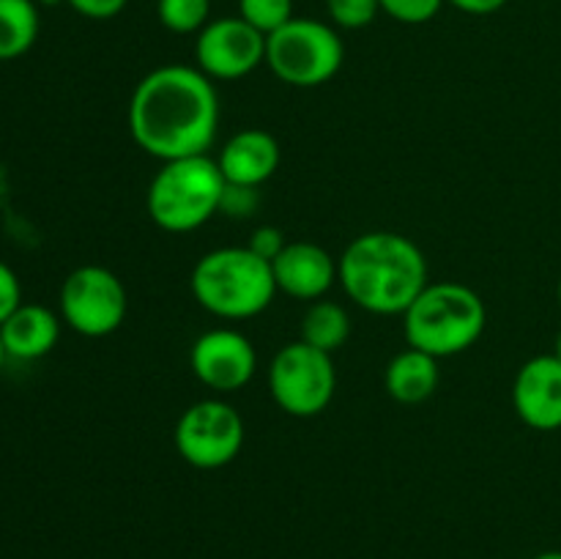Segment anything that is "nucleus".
<instances>
[{
    "label": "nucleus",
    "instance_id": "nucleus-1",
    "mask_svg": "<svg viewBox=\"0 0 561 559\" xmlns=\"http://www.w3.org/2000/svg\"><path fill=\"white\" fill-rule=\"evenodd\" d=\"M217 126V88L195 66H159L137 82L129 99L131 137L162 162L208 153Z\"/></svg>",
    "mask_w": 561,
    "mask_h": 559
},
{
    "label": "nucleus",
    "instance_id": "nucleus-2",
    "mask_svg": "<svg viewBox=\"0 0 561 559\" xmlns=\"http://www.w3.org/2000/svg\"><path fill=\"white\" fill-rule=\"evenodd\" d=\"M348 299L373 316H403L427 285L420 247L392 230H370L351 241L337 261Z\"/></svg>",
    "mask_w": 561,
    "mask_h": 559
},
{
    "label": "nucleus",
    "instance_id": "nucleus-3",
    "mask_svg": "<svg viewBox=\"0 0 561 559\" xmlns=\"http://www.w3.org/2000/svg\"><path fill=\"white\" fill-rule=\"evenodd\" d=\"M190 285L197 305L225 321L261 316L277 294L272 263L257 258L250 247L206 252L192 269Z\"/></svg>",
    "mask_w": 561,
    "mask_h": 559
},
{
    "label": "nucleus",
    "instance_id": "nucleus-4",
    "mask_svg": "<svg viewBox=\"0 0 561 559\" xmlns=\"http://www.w3.org/2000/svg\"><path fill=\"white\" fill-rule=\"evenodd\" d=\"M488 310L482 296L463 283H427L403 312V332L411 349L444 360L469 351L482 338Z\"/></svg>",
    "mask_w": 561,
    "mask_h": 559
},
{
    "label": "nucleus",
    "instance_id": "nucleus-5",
    "mask_svg": "<svg viewBox=\"0 0 561 559\" xmlns=\"http://www.w3.org/2000/svg\"><path fill=\"white\" fill-rule=\"evenodd\" d=\"M225 186L228 181L208 153L170 159L148 184V217L168 233H190L219 214Z\"/></svg>",
    "mask_w": 561,
    "mask_h": 559
},
{
    "label": "nucleus",
    "instance_id": "nucleus-6",
    "mask_svg": "<svg viewBox=\"0 0 561 559\" xmlns=\"http://www.w3.org/2000/svg\"><path fill=\"white\" fill-rule=\"evenodd\" d=\"M345 58L340 33L310 16H294L266 36V66L294 88H318L334 80Z\"/></svg>",
    "mask_w": 561,
    "mask_h": 559
},
{
    "label": "nucleus",
    "instance_id": "nucleus-7",
    "mask_svg": "<svg viewBox=\"0 0 561 559\" xmlns=\"http://www.w3.org/2000/svg\"><path fill=\"white\" fill-rule=\"evenodd\" d=\"M337 389L332 354L305 340L283 345L268 365V392L290 417H318L332 403Z\"/></svg>",
    "mask_w": 561,
    "mask_h": 559
},
{
    "label": "nucleus",
    "instance_id": "nucleus-8",
    "mask_svg": "<svg viewBox=\"0 0 561 559\" xmlns=\"http://www.w3.org/2000/svg\"><path fill=\"white\" fill-rule=\"evenodd\" d=\"M129 296L118 274L88 263L60 285V318L82 338H107L124 323Z\"/></svg>",
    "mask_w": 561,
    "mask_h": 559
},
{
    "label": "nucleus",
    "instance_id": "nucleus-9",
    "mask_svg": "<svg viewBox=\"0 0 561 559\" xmlns=\"http://www.w3.org/2000/svg\"><path fill=\"white\" fill-rule=\"evenodd\" d=\"M173 442L181 458L195 469H222L244 447V420L225 400H197L175 422Z\"/></svg>",
    "mask_w": 561,
    "mask_h": 559
},
{
    "label": "nucleus",
    "instance_id": "nucleus-10",
    "mask_svg": "<svg viewBox=\"0 0 561 559\" xmlns=\"http://www.w3.org/2000/svg\"><path fill=\"white\" fill-rule=\"evenodd\" d=\"M195 58L208 80H241L266 64V36L241 16H219L197 33Z\"/></svg>",
    "mask_w": 561,
    "mask_h": 559
},
{
    "label": "nucleus",
    "instance_id": "nucleus-11",
    "mask_svg": "<svg viewBox=\"0 0 561 559\" xmlns=\"http://www.w3.org/2000/svg\"><path fill=\"white\" fill-rule=\"evenodd\" d=\"M190 365L203 387L214 392H239L255 376L257 354L239 329H211L195 340Z\"/></svg>",
    "mask_w": 561,
    "mask_h": 559
},
{
    "label": "nucleus",
    "instance_id": "nucleus-12",
    "mask_svg": "<svg viewBox=\"0 0 561 559\" xmlns=\"http://www.w3.org/2000/svg\"><path fill=\"white\" fill-rule=\"evenodd\" d=\"M515 414L535 431L561 427V360L542 354L520 365L513 384Z\"/></svg>",
    "mask_w": 561,
    "mask_h": 559
},
{
    "label": "nucleus",
    "instance_id": "nucleus-13",
    "mask_svg": "<svg viewBox=\"0 0 561 559\" xmlns=\"http://www.w3.org/2000/svg\"><path fill=\"white\" fill-rule=\"evenodd\" d=\"M277 290L290 299L318 301L327 296L337 280V261L312 241H288L285 250L272 261Z\"/></svg>",
    "mask_w": 561,
    "mask_h": 559
},
{
    "label": "nucleus",
    "instance_id": "nucleus-14",
    "mask_svg": "<svg viewBox=\"0 0 561 559\" xmlns=\"http://www.w3.org/2000/svg\"><path fill=\"white\" fill-rule=\"evenodd\" d=\"M279 159V142L272 132L266 129H241L230 137L219 151V170H222L225 181L236 186H261L277 173Z\"/></svg>",
    "mask_w": 561,
    "mask_h": 559
},
{
    "label": "nucleus",
    "instance_id": "nucleus-15",
    "mask_svg": "<svg viewBox=\"0 0 561 559\" xmlns=\"http://www.w3.org/2000/svg\"><path fill=\"white\" fill-rule=\"evenodd\" d=\"M60 318L44 305H25L22 301L3 323H0V340L11 360H42L58 345Z\"/></svg>",
    "mask_w": 561,
    "mask_h": 559
},
{
    "label": "nucleus",
    "instance_id": "nucleus-16",
    "mask_svg": "<svg viewBox=\"0 0 561 559\" xmlns=\"http://www.w3.org/2000/svg\"><path fill=\"white\" fill-rule=\"evenodd\" d=\"M383 387L398 403L414 406L431 398L438 387V360L420 349H405L387 365Z\"/></svg>",
    "mask_w": 561,
    "mask_h": 559
},
{
    "label": "nucleus",
    "instance_id": "nucleus-17",
    "mask_svg": "<svg viewBox=\"0 0 561 559\" xmlns=\"http://www.w3.org/2000/svg\"><path fill=\"white\" fill-rule=\"evenodd\" d=\"M36 0H0V60L22 58L38 38Z\"/></svg>",
    "mask_w": 561,
    "mask_h": 559
},
{
    "label": "nucleus",
    "instance_id": "nucleus-18",
    "mask_svg": "<svg viewBox=\"0 0 561 559\" xmlns=\"http://www.w3.org/2000/svg\"><path fill=\"white\" fill-rule=\"evenodd\" d=\"M351 334V318L348 310L337 301L318 299L301 316V340L307 345L318 351H327L334 354L337 349H343L345 340Z\"/></svg>",
    "mask_w": 561,
    "mask_h": 559
},
{
    "label": "nucleus",
    "instance_id": "nucleus-19",
    "mask_svg": "<svg viewBox=\"0 0 561 559\" xmlns=\"http://www.w3.org/2000/svg\"><path fill=\"white\" fill-rule=\"evenodd\" d=\"M157 16L170 33L190 36L211 22V0H157Z\"/></svg>",
    "mask_w": 561,
    "mask_h": 559
},
{
    "label": "nucleus",
    "instance_id": "nucleus-20",
    "mask_svg": "<svg viewBox=\"0 0 561 559\" xmlns=\"http://www.w3.org/2000/svg\"><path fill=\"white\" fill-rule=\"evenodd\" d=\"M239 16L263 36L294 20V0H239Z\"/></svg>",
    "mask_w": 561,
    "mask_h": 559
},
{
    "label": "nucleus",
    "instance_id": "nucleus-21",
    "mask_svg": "<svg viewBox=\"0 0 561 559\" xmlns=\"http://www.w3.org/2000/svg\"><path fill=\"white\" fill-rule=\"evenodd\" d=\"M329 20L343 31H362L381 11V0H327Z\"/></svg>",
    "mask_w": 561,
    "mask_h": 559
},
{
    "label": "nucleus",
    "instance_id": "nucleus-22",
    "mask_svg": "<svg viewBox=\"0 0 561 559\" xmlns=\"http://www.w3.org/2000/svg\"><path fill=\"white\" fill-rule=\"evenodd\" d=\"M444 3L447 0H381V11L403 25H425L444 9Z\"/></svg>",
    "mask_w": 561,
    "mask_h": 559
},
{
    "label": "nucleus",
    "instance_id": "nucleus-23",
    "mask_svg": "<svg viewBox=\"0 0 561 559\" xmlns=\"http://www.w3.org/2000/svg\"><path fill=\"white\" fill-rule=\"evenodd\" d=\"M285 244H288V241H285L283 230L274 228V225H261V228L252 230V239L247 247H250L257 258H263V261L272 263L274 258L285 250Z\"/></svg>",
    "mask_w": 561,
    "mask_h": 559
},
{
    "label": "nucleus",
    "instance_id": "nucleus-24",
    "mask_svg": "<svg viewBox=\"0 0 561 559\" xmlns=\"http://www.w3.org/2000/svg\"><path fill=\"white\" fill-rule=\"evenodd\" d=\"M257 206V190L255 186H236L228 184L225 186V197H222V208L219 212L230 214V217H250Z\"/></svg>",
    "mask_w": 561,
    "mask_h": 559
},
{
    "label": "nucleus",
    "instance_id": "nucleus-25",
    "mask_svg": "<svg viewBox=\"0 0 561 559\" xmlns=\"http://www.w3.org/2000/svg\"><path fill=\"white\" fill-rule=\"evenodd\" d=\"M22 305V285L14 269L0 261V323Z\"/></svg>",
    "mask_w": 561,
    "mask_h": 559
},
{
    "label": "nucleus",
    "instance_id": "nucleus-26",
    "mask_svg": "<svg viewBox=\"0 0 561 559\" xmlns=\"http://www.w3.org/2000/svg\"><path fill=\"white\" fill-rule=\"evenodd\" d=\"M66 3L88 20H113L129 5V0H66Z\"/></svg>",
    "mask_w": 561,
    "mask_h": 559
},
{
    "label": "nucleus",
    "instance_id": "nucleus-27",
    "mask_svg": "<svg viewBox=\"0 0 561 559\" xmlns=\"http://www.w3.org/2000/svg\"><path fill=\"white\" fill-rule=\"evenodd\" d=\"M453 3L455 9L463 11V14H474V16H488V14H496L507 5V0H447Z\"/></svg>",
    "mask_w": 561,
    "mask_h": 559
},
{
    "label": "nucleus",
    "instance_id": "nucleus-28",
    "mask_svg": "<svg viewBox=\"0 0 561 559\" xmlns=\"http://www.w3.org/2000/svg\"><path fill=\"white\" fill-rule=\"evenodd\" d=\"M535 559H561V551H542Z\"/></svg>",
    "mask_w": 561,
    "mask_h": 559
},
{
    "label": "nucleus",
    "instance_id": "nucleus-29",
    "mask_svg": "<svg viewBox=\"0 0 561 559\" xmlns=\"http://www.w3.org/2000/svg\"><path fill=\"white\" fill-rule=\"evenodd\" d=\"M5 360H9V354H5V349H3V340H0V370H3Z\"/></svg>",
    "mask_w": 561,
    "mask_h": 559
},
{
    "label": "nucleus",
    "instance_id": "nucleus-30",
    "mask_svg": "<svg viewBox=\"0 0 561 559\" xmlns=\"http://www.w3.org/2000/svg\"><path fill=\"white\" fill-rule=\"evenodd\" d=\"M553 356H559V360H561V332L557 334V345H553Z\"/></svg>",
    "mask_w": 561,
    "mask_h": 559
},
{
    "label": "nucleus",
    "instance_id": "nucleus-31",
    "mask_svg": "<svg viewBox=\"0 0 561 559\" xmlns=\"http://www.w3.org/2000/svg\"><path fill=\"white\" fill-rule=\"evenodd\" d=\"M36 3H42V5H58V3H66V0H36Z\"/></svg>",
    "mask_w": 561,
    "mask_h": 559
},
{
    "label": "nucleus",
    "instance_id": "nucleus-32",
    "mask_svg": "<svg viewBox=\"0 0 561 559\" xmlns=\"http://www.w3.org/2000/svg\"><path fill=\"white\" fill-rule=\"evenodd\" d=\"M557 296H559V305H561V280H559V288H557Z\"/></svg>",
    "mask_w": 561,
    "mask_h": 559
}]
</instances>
